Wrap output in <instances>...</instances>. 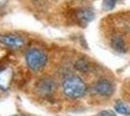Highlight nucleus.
Here are the masks:
<instances>
[{"label": "nucleus", "mask_w": 130, "mask_h": 116, "mask_svg": "<svg viewBox=\"0 0 130 116\" xmlns=\"http://www.w3.org/2000/svg\"><path fill=\"white\" fill-rule=\"evenodd\" d=\"M62 88L64 94L71 99H78L83 97L87 89L85 81L77 76L66 77L62 82Z\"/></svg>", "instance_id": "1"}, {"label": "nucleus", "mask_w": 130, "mask_h": 116, "mask_svg": "<svg viewBox=\"0 0 130 116\" xmlns=\"http://www.w3.org/2000/svg\"><path fill=\"white\" fill-rule=\"evenodd\" d=\"M25 60L31 70L37 71L46 65L48 61V56L43 50L39 49H31L26 52Z\"/></svg>", "instance_id": "2"}, {"label": "nucleus", "mask_w": 130, "mask_h": 116, "mask_svg": "<svg viewBox=\"0 0 130 116\" xmlns=\"http://www.w3.org/2000/svg\"><path fill=\"white\" fill-rule=\"evenodd\" d=\"M56 88V84L54 79L50 77H44L40 79L36 85V90L40 95H50Z\"/></svg>", "instance_id": "3"}, {"label": "nucleus", "mask_w": 130, "mask_h": 116, "mask_svg": "<svg viewBox=\"0 0 130 116\" xmlns=\"http://www.w3.org/2000/svg\"><path fill=\"white\" fill-rule=\"evenodd\" d=\"M94 91L97 94L101 95V96H105V97H109L114 93V85L108 79H99L97 82L94 84Z\"/></svg>", "instance_id": "4"}, {"label": "nucleus", "mask_w": 130, "mask_h": 116, "mask_svg": "<svg viewBox=\"0 0 130 116\" xmlns=\"http://www.w3.org/2000/svg\"><path fill=\"white\" fill-rule=\"evenodd\" d=\"M0 43L9 48H21L24 44V41L16 34H4L0 35Z\"/></svg>", "instance_id": "5"}, {"label": "nucleus", "mask_w": 130, "mask_h": 116, "mask_svg": "<svg viewBox=\"0 0 130 116\" xmlns=\"http://www.w3.org/2000/svg\"><path fill=\"white\" fill-rule=\"evenodd\" d=\"M13 78V71L10 68H5L0 71V88L7 90L10 87Z\"/></svg>", "instance_id": "6"}, {"label": "nucleus", "mask_w": 130, "mask_h": 116, "mask_svg": "<svg viewBox=\"0 0 130 116\" xmlns=\"http://www.w3.org/2000/svg\"><path fill=\"white\" fill-rule=\"evenodd\" d=\"M77 17L82 23L87 24L94 18V13L89 8H82L77 12Z\"/></svg>", "instance_id": "7"}, {"label": "nucleus", "mask_w": 130, "mask_h": 116, "mask_svg": "<svg viewBox=\"0 0 130 116\" xmlns=\"http://www.w3.org/2000/svg\"><path fill=\"white\" fill-rule=\"evenodd\" d=\"M111 44H112V48L114 49L117 52L119 53H125L127 51V47L125 44L124 40L122 39V37H120L119 35H116L112 38L111 41Z\"/></svg>", "instance_id": "8"}, {"label": "nucleus", "mask_w": 130, "mask_h": 116, "mask_svg": "<svg viewBox=\"0 0 130 116\" xmlns=\"http://www.w3.org/2000/svg\"><path fill=\"white\" fill-rule=\"evenodd\" d=\"M115 110L121 115H130V107L121 101H118L115 105Z\"/></svg>", "instance_id": "9"}, {"label": "nucleus", "mask_w": 130, "mask_h": 116, "mask_svg": "<svg viewBox=\"0 0 130 116\" xmlns=\"http://www.w3.org/2000/svg\"><path fill=\"white\" fill-rule=\"evenodd\" d=\"M75 68L80 72L86 73L89 70V63L85 59H79L75 63Z\"/></svg>", "instance_id": "10"}, {"label": "nucleus", "mask_w": 130, "mask_h": 116, "mask_svg": "<svg viewBox=\"0 0 130 116\" xmlns=\"http://www.w3.org/2000/svg\"><path fill=\"white\" fill-rule=\"evenodd\" d=\"M117 4V0H104L103 8L104 10H112Z\"/></svg>", "instance_id": "11"}, {"label": "nucleus", "mask_w": 130, "mask_h": 116, "mask_svg": "<svg viewBox=\"0 0 130 116\" xmlns=\"http://www.w3.org/2000/svg\"><path fill=\"white\" fill-rule=\"evenodd\" d=\"M98 116H116V114L111 110H103L98 114Z\"/></svg>", "instance_id": "12"}]
</instances>
